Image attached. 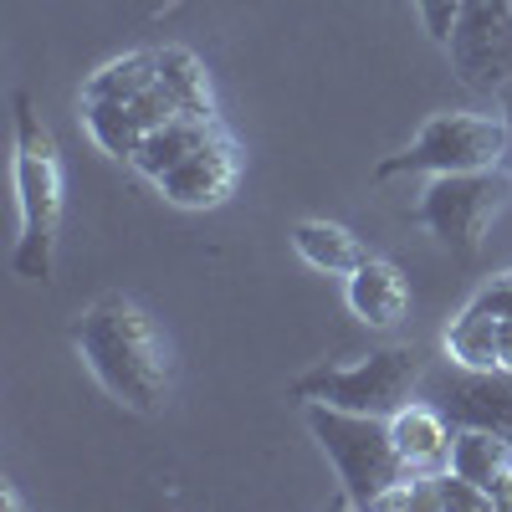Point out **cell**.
Wrapping results in <instances>:
<instances>
[{"label":"cell","mask_w":512,"mask_h":512,"mask_svg":"<svg viewBox=\"0 0 512 512\" xmlns=\"http://www.w3.org/2000/svg\"><path fill=\"white\" fill-rule=\"evenodd\" d=\"M221 134V118H195V113H175L169 123H159V128H149L144 134V144L134 149V164L139 175L154 185V180H164L169 169H175L185 154H195L205 139H216Z\"/></svg>","instance_id":"12"},{"label":"cell","mask_w":512,"mask_h":512,"mask_svg":"<svg viewBox=\"0 0 512 512\" xmlns=\"http://www.w3.org/2000/svg\"><path fill=\"white\" fill-rule=\"evenodd\" d=\"M292 246H297V256H303L313 272H328V277H349L369 256L364 241L349 226H338V221H297L292 226Z\"/></svg>","instance_id":"13"},{"label":"cell","mask_w":512,"mask_h":512,"mask_svg":"<svg viewBox=\"0 0 512 512\" xmlns=\"http://www.w3.org/2000/svg\"><path fill=\"white\" fill-rule=\"evenodd\" d=\"M415 6H420L425 31H431L441 47H446V36H451V21H456V6H461V0H415Z\"/></svg>","instance_id":"20"},{"label":"cell","mask_w":512,"mask_h":512,"mask_svg":"<svg viewBox=\"0 0 512 512\" xmlns=\"http://www.w3.org/2000/svg\"><path fill=\"white\" fill-rule=\"evenodd\" d=\"M159 82V57L154 52H128L113 57L108 67H98L82 82V103H139Z\"/></svg>","instance_id":"14"},{"label":"cell","mask_w":512,"mask_h":512,"mask_svg":"<svg viewBox=\"0 0 512 512\" xmlns=\"http://www.w3.org/2000/svg\"><path fill=\"white\" fill-rule=\"evenodd\" d=\"M390 436H395V451L405 461L410 477H431V472H446L451 466V441H456V425L431 405V400H410L390 415Z\"/></svg>","instance_id":"10"},{"label":"cell","mask_w":512,"mask_h":512,"mask_svg":"<svg viewBox=\"0 0 512 512\" xmlns=\"http://www.w3.org/2000/svg\"><path fill=\"white\" fill-rule=\"evenodd\" d=\"M82 118H88V134L98 139V149L113 159H134V149L149 134L134 103H82Z\"/></svg>","instance_id":"17"},{"label":"cell","mask_w":512,"mask_h":512,"mask_svg":"<svg viewBox=\"0 0 512 512\" xmlns=\"http://www.w3.org/2000/svg\"><path fill=\"white\" fill-rule=\"evenodd\" d=\"M415 507L420 512H487L492 492L466 482L461 472H431V477H415Z\"/></svg>","instance_id":"18"},{"label":"cell","mask_w":512,"mask_h":512,"mask_svg":"<svg viewBox=\"0 0 512 512\" xmlns=\"http://www.w3.org/2000/svg\"><path fill=\"white\" fill-rule=\"evenodd\" d=\"M308 431L333 461L338 487H344V507H374L390 487L410 482L384 415H359V410H338V405H308Z\"/></svg>","instance_id":"3"},{"label":"cell","mask_w":512,"mask_h":512,"mask_svg":"<svg viewBox=\"0 0 512 512\" xmlns=\"http://www.w3.org/2000/svg\"><path fill=\"white\" fill-rule=\"evenodd\" d=\"M159 82L169 88V98L180 103V113H195V118H216V98H210V77H205V62L190 52V47H159Z\"/></svg>","instance_id":"15"},{"label":"cell","mask_w":512,"mask_h":512,"mask_svg":"<svg viewBox=\"0 0 512 512\" xmlns=\"http://www.w3.org/2000/svg\"><path fill=\"white\" fill-rule=\"evenodd\" d=\"M420 354L415 349H374L354 364H323L292 379V400L303 405H338L359 415H384L390 420L400 405L420 395Z\"/></svg>","instance_id":"5"},{"label":"cell","mask_w":512,"mask_h":512,"mask_svg":"<svg viewBox=\"0 0 512 512\" xmlns=\"http://www.w3.org/2000/svg\"><path fill=\"white\" fill-rule=\"evenodd\" d=\"M16 195H21V236L11 267L26 282H52L57 231H62V159L57 139L41 123L31 93H16Z\"/></svg>","instance_id":"2"},{"label":"cell","mask_w":512,"mask_h":512,"mask_svg":"<svg viewBox=\"0 0 512 512\" xmlns=\"http://www.w3.org/2000/svg\"><path fill=\"white\" fill-rule=\"evenodd\" d=\"M502 118H507V128H512V82L502 88Z\"/></svg>","instance_id":"22"},{"label":"cell","mask_w":512,"mask_h":512,"mask_svg":"<svg viewBox=\"0 0 512 512\" xmlns=\"http://www.w3.org/2000/svg\"><path fill=\"white\" fill-rule=\"evenodd\" d=\"M492 507H502V512H512V466L502 472V482L492 487Z\"/></svg>","instance_id":"21"},{"label":"cell","mask_w":512,"mask_h":512,"mask_svg":"<svg viewBox=\"0 0 512 512\" xmlns=\"http://www.w3.org/2000/svg\"><path fill=\"white\" fill-rule=\"evenodd\" d=\"M512 154V128L502 113H436L420 134L379 159L374 180H395V175H461V169H487L507 164Z\"/></svg>","instance_id":"6"},{"label":"cell","mask_w":512,"mask_h":512,"mask_svg":"<svg viewBox=\"0 0 512 512\" xmlns=\"http://www.w3.org/2000/svg\"><path fill=\"white\" fill-rule=\"evenodd\" d=\"M451 72L461 88L497 93L512 82V0H461L446 36Z\"/></svg>","instance_id":"7"},{"label":"cell","mask_w":512,"mask_h":512,"mask_svg":"<svg viewBox=\"0 0 512 512\" xmlns=\"http://www.w3.org/2000/svg\"><path fill=\"white\" fill-rule=\"evenodd\" d=\"M420 400H431L456 431H497L512 441V369H472L446 364L420 374Z\"/></svg>","instance_id":"8"},{"label":"cell","mask_w":512,"mask_h":512,"mask_svg":"<svg viewBox=\"0 0 512 512\" xmlns=\"http://www.w3.org/2000/svg\"><path fill=\"white\" fill-rule=\"evenodd\" d=\"M466 308H477V313H492V318H512V272H502V277H492L472 303Z\"/></svg>","instance_id":"19"},{"label":"cell","mask_w":512,"mask_h":512,"mask_svg":"<svg viewBox=\"0 0 512 512\" xmlns=\"http://www.w3.org/2000/svg\"><path fill=\"white\" fill-rule=\"evenodd\" d=\"M349 313L364 328H395L410 313V282L395 262L384 256H364V262L349 272Z\"/></svg>","instance_id":"11"},{"label":"cell","mask_w":512,"mask_h":512,"mask_svg":"<svg viewBox=\"0 0 512 512\" xmlns=\"http://www.w3.org/2000/svg\"><path fill=\"white\" fill-rule=\"evenodd\" d=\"M512 200V169L507 164H487V169H461V175H431L415 221L441 241V251H451V262H477L492 221Z\"/></svg>","instance_id":"4"},{"label":"cell","mask_w":512,"mask_h":512,"mask_svg":"<svg viewBox=\"0 0 512 512\" xmlns=\"http://www.w3.org/2000/svg\"><path fill=\"white\" fill-rule=\"evenodd\" d=\"M72 349L88 374L134 415H159L175 390V364L154 328V318L123 292H103L88 313L72 323Z\"/></svg>","instance_id":"1"},{"label":"cell","mask_w":512,"mask_h":512,"mask_svg":"<svg viewBox=\"0 0 512 512\" xmlns=\"http://www.w3.org/2000/svg\"><path fill=\"white\" fill-rule=\"evenodd\" d=\"M512 466V441L497 436V431H456L451 441V472H461L466 482H477V487H497L502 472Z\"/></svg>","instance_id":"16"},{"label":"cell","mask_w":512,"mask_h":512,"mask_svg":"<svg viewBox=\"0 0 512 512\" xmlns=\"http://www.w3.org/2000/svg\"><path fill=\"white\" fill-rule=\"evenodd\" d=\"M236 175H241V159H236L231 134L221 128L216 139H205L195 154H185L164 180H154V190L180 210H205V205H221L236 190Z\"/></svg>","instance_id":"9"}]
</instances>
